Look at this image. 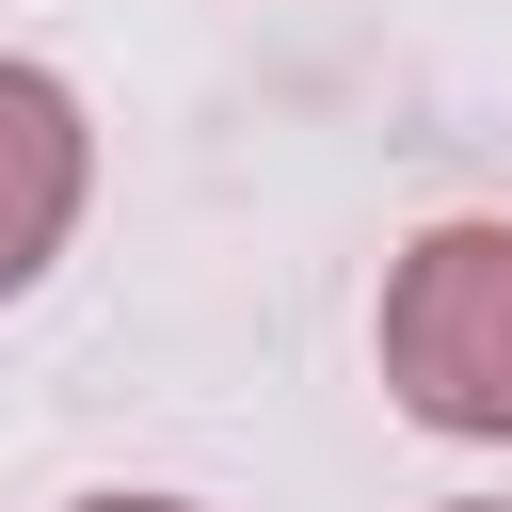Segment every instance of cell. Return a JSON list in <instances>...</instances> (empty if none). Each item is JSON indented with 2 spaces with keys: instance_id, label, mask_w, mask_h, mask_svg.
<instances>
[{
  "instance_id": "cell-1",
  "label": "cell",
  "mask_w": 512,
  "mask_h": 512,
  "mask_svg": "<svg viewBox=\"0 0 512 512\" xmlns=\"http://www.w3.org/2000/svg\"><path fill=\"white\" fill-rule=\"evenodd\" d=\"M384 400L448 448H512V224L448 208L384 256Z\"/></svg>"
},
{
  "instance_id": "cell-3",
  "label": "cell",
  "mask_w": 512,
  "mask_h": 512,
  "mask_svg": "<svg viewBox=\"0 0 512 512\" xmlns=\"http://www.w3.org/2000/svg\"><path fill=\"white\" fill-rule=\"evenodd\" d=\"M64 512H208V496H64Z\"/></svg>"
},
{
  "instance_id": "cell-2",
  "label": "cell",
  "mask_w": 512,
  "mask_h": 512,
  "mask_svg": "<svg viewBox=\"0 0 512 512\" xmlns=\"http://www.w3.org/2000/svg\"><path fill=\"white\" fill-rule=\"evenodd\" d=\"M80 192H96V128H80V96H64L48 64L0 48V304L80 240Z\"/></svg>"
},
{
  "instance_id": "cell-4",
  "label": "cell",
  "mask_w": 512,
  "mask_h": 512,
  "mask_svg": "<svg viewBox=\"0 0 512 512\" xmlns=\"http://www.w3.org/2000/svg\"><path fill=\"white\" fill-rule=\"evenodd\" d=\"M448 512H512V496H448Z\"/></svg>"
}]
</instances>
